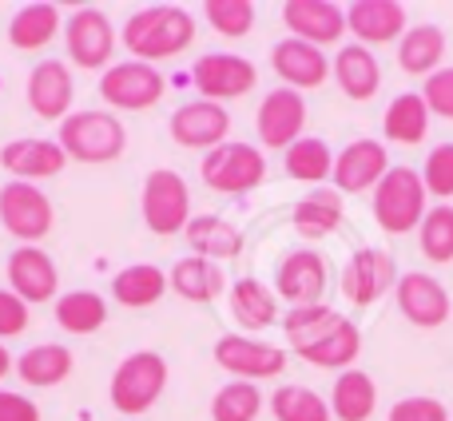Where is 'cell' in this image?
Segmentation results:
<instances>
[{
	"mask_svg": "<svg viewBox=\"0 0 453 421\" xmlns=\"http://www.w3.org/2000/svg\"><path fill=\"white\" fill-rule=\"evenodd\" d=\"M386 421H449V410L438 398H402L390 406Z\"/></svg>",
	"mask_w": 453,
	"mask_h": 421,
	"instance_id": "obj_43",
	"label": "cell"
},
{
	"mask_svg": "<svg viewBox=\"0 0 453 421\" xmlns=\"http://www.w3.org/2000/svg\"><path fill=\"white\" fill-rule=\"evenodd\" d=\"M422 100H426V108H430V116L453 119V68H438L426 80Z\"/></svg>",
	"mask_w": 453,
	"mask_h": 421,
	"instance_id": "obj_44",
	"label": "cell"
},
{
	"mask_svg": "<svg viewBox=\"0 0 453 421\" xmlns=\"http://www.w3.org/2000/svg\"><path fill=\"white\" fill-rule=\"evenodd\" d=\"M24 326H28V302L12 290H0V338H16Z\"/></svg>",
	"mask_w": 453,
	"mask_h": 421,
	"instance_id": "obj_45",
	"label": "cell"
},
{
	"mask_svg": "<svg viewBox=\"0 0 453 421\" xmlns=\"http://www.w3.org/2000/svg\"><path fill=\"white\" fill-rule=\"evenodd\" d=\"M167 282H172V290L183 298V302H215V298L226 290V274L219 263H211V258H196V255H183L180 263L172 266V274H167Z\"/></svg>",
	"mask_w": 453,
	"mask_h": 421,
	"instance_id": "obj_27",
	"label": "cell"
},
{
	"mask_svg": "<svg viewBox=\"0 0 453 421\" xmlns=\"http://www.w3.org/2000/svg\"><path fill=\"white\" fill-rule=\"evenodd\" d=\"M274 295L287 298L290 310L295 306H319L326 295V258L311 247L290 250L279 263V274H274Z\"/></svg>",
	"mask_w": 453,
	"mask_h": 421,
	"instance_id": "obj_17",
	"label": "cell"
},
{
	"mask_svg": "<svg viewBox=\"0 0 453 421\" xmlns=\"http://www.w3.org/2000/svg\"><path fill=\"white\" fill-rule=\"evenodd\" d=\"M0 421H40V406L24 394L0 390Z\"/></svg>",
	"mask_w": 453,
	"mask_h": 421,
	"instance_id": "obj_46",
	"label": "cell"
},
{
	"mask_svg": "<svg viewBox=\"0 0 453 421\" xmlns=\"http://www.w3.org/2000/svg\"><path fill=\"white\" fill-rule=\"evenodd\" d=\"M441 60H446V32H441L438 24H414V28H406V36L398 40V64L410 76L430 80L434 72L441 68Z\"/></svg>",
	"mask_w": 453,
	"mask_h": 421,
	"instance_id": "obj_29",
	"label": "cell"
},
{
	"mask_svg": "<svg viewBox=\"0 0 453 421\" xmlns=\"http://www.w3.org/2000/svg\"><path fill=\"white\" fill-rule=\"evenodd\" d=\"M370 207H374V223L386 234H406L418 231L426 218V183L422 172L414 167H390L386 180L370 191Z\"/></svg>",
	"mask_w": 453,
	"mask_h": 421,
	"instance_id": "obj_5",
	"label": "cell"
},
{
	"mask_svg": "<svg viewBox=\"0 0 453 421\" xmlns=\"http://www.w3.org/2000/svg\"><path fill=\"white\" fill-rule=\"evenodd\" d=\"M191 84H196L199 100H239V96L255 92L258 84V68L247 60V56H234V52H207L196 60L191 68Z\"/></svg>",
	"mask_w": 453,
	"mask_h": 421,
	"instance_id": "obj_11",
	"label": "cell"
},
{
	"mask_svg": "<svg viewBox=\"0 0 453 421\" xmlns=\"http://www.w3.org/2000/svg\"><path fill=\"white\" fill-rule=\"evenodd\" d=\"M394 298H398L402 318L414 322V326H422V330L446 326V318H449V295H446V287H441L434 274H426V271L402 274L398 287H394Z\"/></svg>",
	"mask_w": 453,
	"mask_h": 421,
	"instance_id": "obj_18",
	"label": "cell"
},
{
	"mask_svg": "<svg viewBox=\"0 0 453 421\" xmlns=\"http://www.w3.org/2000/svg\"><path fill=\"white\" fill-rule=\"evenodd\" d=\"M263 414V394L255 382H226L211 398V421H255Z\"/></svg>",
	"mask_w": 453,
	"mask_h": 421,
	"instance_id": "obj_40",
	"label": "cell"
},
{
	"mask_svg": "<svg viewBox=\"0 0 453 421\" xmlns=\"http://www.w3.org/2000/svg\"><path fill=\"white\" fill-rule=\"evenodd\" d=\"M0 223L12 239H20V247H36L52 231V203L36 183L8 180L0 188Z\"/></svg>",
	"mask_w": 453,
	"mask_h": 421,
	"instance_id": "obj_9",
	"label": "cell"
},
{
	"mask_svg": "<svg viewBox=\"0 0 453 421\" xmlns=\"http://www.w3.org/2000/svg\"><path fill=\"white\" fill-rule=\"evenodd\" d=\"M330 72H334L342 96H350L358 103L374 100L378 88H382V64H378V56L366 44H342L334 64H330Z\"/></svg>",
	"mask_w": 453,
	"mask_h": 421,
	"instance_id": "obj_25",
	"label": "cell"
},
{
	"mask_svg": "<svg viewBox=\"0 0 453 421\" xmlns=\"http://www.w3.org/2000/svg\"><path fill=\"white\" fill-rule=\"evenodd\" d=\"M72 96H76V80L64 60H40L28 72V108L40 119H68L72 116Z\"/></svg>",
	"mask_w": 453,
	"mask_h": 421,
	"instance_id": "obj_23",
	"label": "cell"
},
{
	"mask_svg": "<svg viewBox=\"0 0 453 421\" xmlns=\"http://www.w3.org/2000/svg\"><path fill=\"white\" fill-rule=\"evenodd\" d=\"M282 167H287L290 180L314 183V188H319V183L330 180V172H334V156H330L326 140H319V135H303L298 143H290L287 148Z\"/></svg>",
	"mask_w": 453,
	"mask_h": 421,
	"instance_id": "obj_37",
	"label": "cell"
},
{
	"mask_svg": "<svg viewBox=\"0 0 453 421\" xmlns=\"http://www.w3.org/2000/svg\"><path fill=\"white\" fill-rule=\"evenodd\" d=\"M172 140L180 148H196V151H215L219 143H226V132H231V111L223 103L211 100H191L180 103L172 111V124H167Z\"/></svg>",
	"mask_w": 453,
	"mask_h": 421,
	"instance_id": "obj_16",
	"label": "cell"
},
{
	"mask_svg": "<svg viewBox=\"0 0 453 421\" xmlns=\"http://www.w3.org/2000/svg\"><path fill=\"white\" fill-rule=\"evenodd\" d=\"M271 414L274 421H330V402L319 398L306 386H279L271 394Z\"/></svg>",
	"mask_w": 453,
	"mask_h": 421,
	"instance_id": "obj_38",
	"label": "cell"
},
{
	"mask_svg": "<svg viewBox=\"0 0 453 421\" xmlns=\"http://www.w3.org/2000/svg\"><path fill=\"white\" fill-rule=\"evenodd\" d=\"M282 334H287L290 350L306 358L319 370H354L362 354V330L354 326L346 314L330 310L326 302L319 306H295L282 318Z\"/></svg>",
	"mask_w": 453,
	"mask_h": 421,
	"instance_id": "obj_1",
	"label": "cell"
},
{
	"mask_svg": "<svg viewBox=\"0 0 453 421\" xmlns=\"http://www.w3.org/2000/svg\"><path fill=\"white\" fill-rule=\"evenodd\" d=\"M164 88L167 84L156 72V64L124 60V64H111L100 76V100L119 111H143L164 100Z\"/></svg>",
	"mask_w": 453,
	"mask_h": 421,
	"instance_id": "obj_10",
	"label": "cell"
},
{
	"mask_svg": "<svg viewBox=\"0 0 453 421\" xmlns=\"http://www.w3.org/2000/svg\"><path fill=\"white\" fill-rule=\"evenodd\" d=\"M398 266H394V255L378 247H362L350 255V263L342 266V295L350 298L354 306H374L382 295H390L398 287Z\"/></svg>",
	"mask_w": 453,
	"mask_h": 421,
	"instance_id": "obj_15",
	"label": "cell"
},
{
	"mask_svg": "<svg viewBox=\"0 0 453 421\" xmlns=\"http://www.w3.org/2000/svg\"><path fill=\"white\" fill-rule=\"evenodd\" d=\"M196 44V16L180 4H151L127 16L124 48L143 64H159Z\"/></svg>",
	"mask_w": 453,
	"mask_h": 421,
	"instance_id": "obj_2",
	"label": "cell"
},
{
	"mask_svg": "<svg viewBox=\"0 0 453 421\" xmlns=\"http://www.w3.org/2000/svg\"><path fill=\"white\" fill-rule=\"evenodd\" d=\"M418 247H422L426 263H453V207L449 203L426 210L422 226H418Z\"/></svg>",
	"mask_w": 453,
	"mask_h": 421,
	"instance_id": "obj_39",
	"label": "cell"
},
{
	"mask_svg": "<svg viewBox=\"0 0 453 421\" xmlns=\"http://www.w3.org/2000/svg\"><path fill=\"white\" fill-rule=\"evenodd\" d=\"M426 132H430V108H426L422 92L394 96L390 108H386V116H382V135L386 140L414 148V143L426 140Z\"/></svg>",
	"mask_w": 453,
	"mask_h": 421,
	"instance_id": "obj_34",
	"label": "cell"
},
{
	"mask_svg": "<svg viewBox=\"0 0 453 421\" xmlns=\"http://www.w3.org/2000/svg\"><path fill=\"white\" fill-rule=\"evenodd\" d=\"M64 48L68 60L84 72H108L111 52H116V28H111L104 8H76L64 24Z\"/></svg>",
	"mask_w": 453,
	"mask_h": 421,
	"instance_id": "obj_8",
	"label": "cell"
},
{
	"mask_svg": "<svg viewBox=\"0 0 453 421\" xmlns=\"http://www.w3.org/2000/svg\"><path fill=\"white\" fill-rule=\"evenodd\" d=\"M271 68L274 76L282 80V88H295V92H306V88H322L330 76V60L322 48L306 44V40H279L271 48Z\"/></svg>",
	"mask_w": 453,
	"mask_h": 421,
	"instance_id": "obj_21",
	"label": "cell"
},
{
	"mask_svg": "<svg viewBox=\"0 0 453 421\" xmlns=\"http://www.w3.org/2000/svg\"><path fill=\"white\" fill-rule=\"evenodd\" d=\"M0 167L20 183L52 180L68 167V156L56 140H12L0 148Z\"/></svg>",
	"mask_w": 453,
	"mask_h": 421,
	"instance_id": "obj_24",
	"label": "cell"
},
{
	"mask_svg": "<svg viewBox=\"0 0 453 421\" xmlns=\"http://www.w3.org/2000/svg\"><path fill=\"white\" fill-rule=\"evenodd\" d=\"M406 4L398 0H354L346 4V32L354 36V44H394L406 36Z\"/></svg>",
	"mask_w": 453,
	"mask_h": 421,
	"instance_id": "obj_20",
	"label": "cell"
},
{
	"mask_svg": "<svg viewBox=\"0 0 453 421\" xmlns=\"http://www.w3.org/2000/svg\"><path fill=\"white\" fill-rule=\"evenodd\" d=\"M282 24L290 28L295 40L326 48L346 36V8H338L334 0H287L282 4Z\"/></svg>",
	"mask_w": 453,
	"mask_h": 421,
	"instance_id": "obj_19",
	"label": "cell"
},
{
	"mask_svg": "<svg viewBox=\"0 0 453 421\" xmlns=\"http://www.w3.org/2000/svg\"><path fill=\"white\" fill-rule=\"evenodd\" d=\"M16 370V362H12V354L4 350V346H0V378H8Z\"/></svg>",
	"mask_w": 453,
	"mask_h": 421,
	"instance_id": "obj_47",
	"label": "cell"
},
{
	"mask_svg": "<svg viewBox=\"0 0 453 421\" xmlns=\"http://www.w3.org/2000/svg\"><path fill=\"white\" fill-rule=\"evenodd\" d=\"M215 362L234 374V382H263L287 370V350L271 342H258L250 334H223L215 342Z\"/></svg>",
	"mask_w": 453,
	"mask_h": 421,
	"instance_id": "obj_12",
	"label": "cell"
},
{
	"mask_svg": "<svg viewBox=\"0 0 453 421\" xmlns=\"http://www.w3.org/2000/svg\"><path fill=\"white\" fill-rule=\"evenodd\" d=\"M56 32H60V8L48 4V0L16 8L12 20H8V40L20 52H40L44 44L56 40Z\"/></svg>",
	"mask_w": 453,
	"mask_h": 421,
	"instance_id": "obj_31",
	"label": "cell"
},
{
	"mask_svg": "<svg viewBox=\"0 0 453 421\" xmlns=\"http://www.w3.org/2000/svg\"><path fill=\"white\" fill-rule=\"evenodd\" d=\"M422 183L434 199H453V143H438V148L426 156Z\"/></svg>",
	"mask_w": 453,
	"mask_h": 421,
	"instance_id": "obj_42",
	"label": "cell"
},
{
	"mask_svg": "<svg viewBox=\"0 0 453 421\" xmlns=\"http://www.w3.org/2000/svg\"><path fill=\"white\" fill-rule=\"evenodd\" d=\"M378 410V386L366 370H342L330 390V414L338 421H370Z\"/></svg>",
	"mask_w": 453,
	"mask_h": 421,
	"instance_id": "obj_32",
	"label": "cell"
},
{
	"mask_svg": "<svg viewBox=\"0 0 453 421\" xmlns=\"http://www.w3.org/2000/svg\"><path fill=\"white\" fill-rule=\"evenodd\" d=\"M303 127H306L303 92H295V88H274V92L263 96L258 116H255V132H258V140H263V148L287 151L290 143L303 140Z\"/></svg>",
	"mask_w": 453,
	"mask_h": 421,
	"instance_id": "obj_13",
	"label": "cell"
},
{
	"mask_svg": "<svg viewBox=\"0 0 453 421\" xmlns=\"http://www.w3.org/2000/svg\"><path fill=\"white\" fill-rule=\"evenodd\" d=\"M199 175H203V183L211 191H219V195H247V191H255L258 183L266 180V159H263V151L250 148V143L226 140L203 156Z\"/></svg>",
	"mask_w": 453,
	"mask_h": 421,
	"instance_id": "obj_7",
	"label": "cell"
},
{
	"mask_svg": "<svg viewBox=\"0 0 453 421\" xmlns=\"http://www.w3.org/2000/svg\"><path fill=\"white\" fill-rule=\"evenodd\" d=\"M390 172V156H386L382 140H354L346 143L334 156V191L338 195H362V191H374L378 183Z\"/></svg>",
	"mask_w": 453,
	"mask_h": 421,
	"instance_id": "obj_14",
	"label": "cell"
},
{
	"mask_svg": "<svg viewBox=\"0 0 453 421\" xmlns=\"http://www.w3.org/2000/svg\"><path fill=\"white\" fill-rule=\"evenodd\" d=\"M16 374H20L24 386H36V390L60 386L64 378L72 374V350L68 346H56V342H40L16 358Z\"/></svg>",
	"mask_w": 453,
	"mask_h": 421,
	"instance_id": "obj_35",
	"label": "cell"
},
{
	"mask_svg": "<svg viewBox=\"0 0 453 421\" xmlns=\"http://www.w3.org/2000/svg\"><path fill=\"white\" fill-rule=\"evenodd\" d=\"M167 274L159 271L156 263H132L124 266V271L111 279V295H116L119 306H127V310H148V306H156L159 298L167 295Z\"/></svg>",
	"mask_w": 453,
	"mask_h": 421,
	"instance_id": "obj_30",
	"label": "cell"
},
{
	"mask_svg": "<svg viewBox=\"0 0 453 421\" xmlns=\"http://www.w3.org/2000/svg\"><path fill=\"white\" fill-rule=\"evenodd\" d=\"M231 318L247 330H266L279 322V295L258 279H239L231 287Z\"/></svg>",
	"mask_w": 453,
	"mask_h": 421,
	"instance_id": "obj_33",
	"label": "cell"
},
{
	"mask_svg": "<svg viewBox=\"0 0 453 421\" xmlns=\"http://www.w3.org/2000/svg\"><path fill=\"white\" fill-rule=\"evenodd\" d=\"M60 287V274H56V263L48 250L40 247H16L8 255V290L16 298H24L28 306L48 302Z\"/></svg>",
	"mask_w": 453,
	"mask_h": 421,
	"instance_id": "obj_22",
	"label": "cell"
},
{
	"mask_svg": "<svg viewBox=\"0 0 453 421\" xmlns=\"http://www.w3.org/2000/svg\"><path fill=\"white\" fill-rule=\"evenodd\" d=\"M56 322H60L68 334H96V330L108 322V302L96 290H68L56 302Z\"/></svg>",
	"mask_w": 453,
	"mask_h": 421,
	"instance_id": "obj_36",
	"label": "cell"
},
{
	"mask_svg": "<svg viewBox=\"0 0 453 421\" xmlns=\"http://www.w3.org/2000/svg\"><path fill=\"white\" fill-rule=\"evenodd\" d=\"M183 234H188V247L196 258L226 263V258L242 255V231L219 215H191V223L183 226Z\"/></svg>",
	"mask_w": 453,
	"mask_h": 421,
	"instance_id": "obj_26",
	"label": "cell"
},
{
	"mask_svg": "<svg viewBox=\"0 0 453 421\" xmlns=\"http://www.w3.org/2000/svg\"><path fill=\"white\" fill-rule=\"evenodd\" d=\"M203 16L219 36H231V40L247 36L255 28V4L250 0H207Z\"/></svg>",
	"mask_w": 453,
	"mask_h": 421,
	"instance_id": "obj_41",
	"label": "cell"
},
{
	"mask_svg": "<svg viewBox=\"0 0 453 421\" xmlns=\"http://www.w3.org/2000/svg\"><path fill=\"white\" fill-rule=\"evenodd\" d=\"M56 143L76 164H111V159L124 156L127 132L111 111H72L60 124V140Z\"/></svg>",
	"mask_w": 453,
	"mask_h": 421,
	"instance_id": "obj_4",
	"label": "cell"
},
{
	"mask_svg": "<svg viewBox=\"0 0 453 421\" xmlns=\"http://www.w3.org/2000/svg\"><path fill=\"white\" fill-rule=\"evenodd\" d=\"M140 207H143V223H148L151 234H183V226L191 223V191H188V180L172 167H156L148 172L143 180V195H140Z\"/></svg>",
	"mask_w": 453,
	"mask_h": 421,
	"instance_id": "obj_6",
	"label": "cell"
},
{
	"mask_svg": "<svg viewBox=\"0 0 453 421\" xmlns=\"http://www.w3.org/2000/svg\"><path fill=\"white\" fill-rule=\"evenodd\" d=\"M342 215H346V207L334 188H314L311 195H303L295 203L290 223H295V231L303 239H326V234H334L342 226Z\"/></svg>",
	"mask_w": 453,
	"mask_h": 421,
	"instance_id": "obj_28",
	"label": "cell"
},
{
	"mask_svg": "<svg viewBox=\"0 0 453 421\" xmlns=\"http://www.w3.org/2000/svg\"><path fill=\"white\" fill-rule=\"evenodd\" d=\"M167 390V358L159 350H135L116 366L108 386V398L116 414L140 417L164 398Z\"/></svg>",
	"mask_w": 453,
	"mask_h": 421,
	"instance_id": "obj_3",
	"label": "cell"
}]
</instances>
